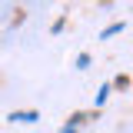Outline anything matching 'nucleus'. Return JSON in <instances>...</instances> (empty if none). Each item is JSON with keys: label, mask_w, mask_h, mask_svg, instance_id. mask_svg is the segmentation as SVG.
Instances as JSON below:
<instances>
[{"label": "nucleus", "mask_w": 133, "mask_h": 133, "mask_svg": "<svg viewBox=\"0 0 133 133\" xmlns=\"http://www.w3.org/2000/svg\"><path fill=\"white\" fill-rule=\"evenodd\" d=\"M107 97H110V83H103V87H100V93H97V103H107Z\"/></svg>", "instance_id": "obj_3"}, {"label": "nucleus", "mask_w": 133, "mask_h": 133, "mask_svg": "<svg viewBox=\"0 0 133 133\" xmlns=\"http://www.w3.org/2000/svg\"><path fill=\"white\" fill-rule=\"evenodd\" d=\"M10 120H14V123H37L40 113H37V110H20V113H10Z\"/></svg>", "instance_id": "obj_1"}, {"label": "nucleus", "mask_w": 133, "mask_h": 133, "mask_svg": "<svg viewBox=\"0 0 133 133\" xmlns=\"http://www.w3.org/2000/svg\"><path fill=\"white\" fill-rule=\"evenodd\" d=\"M77 66H80V70H83V66H90V57H87V53H80V57H77Z\"/></svg>", "instance_id": "obj_4"}, {"label": "nucleus", "mask_w": 133, "mask_h": 133, "mask_svg": "<svg viewBox=\"0 0 133 133\" xmlns=\"http://www.w3.org/2000/svg\"><path fill=\"white\" fill-rule=\"evenodd\" d=\"M120 30H123V23H110L107 30L100 33V40H107V37H113V33H120Z\"/></svg>", "instance_id": "obj_2"}, {"label": "nucleus", "mask_w": 133, "mask_h": 133, "mask_svg": "<svg viewBox=\"0 0 133 133\" xmlns=\"http://www.w3.org/2000/svg\"><path fill=\"white\" fill-rule=\"evenodd\" d=\"M63 133H73V127H70V130H63Z\"/></svg>", "instance_id": "obj_5"}]
</instances>
